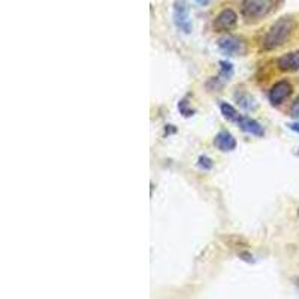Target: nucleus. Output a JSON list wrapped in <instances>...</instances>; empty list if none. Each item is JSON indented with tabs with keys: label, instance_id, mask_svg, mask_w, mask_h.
<instances>
[{
	"label": "nucleus",
	"instance_id": "obj_1",
	"mask_svg": "<svg viewBox=\"0 0 299 299\" xmlns=\"http://www.w3.org/2000/svg\"><path fill=\"white\" fill-rule=\"evenodd\" d=\"M295 30V20L292 17H281L278 18L266 32L263 41H262V50L265 51H272L280 47H283L290 35Z\"/></svg>",
	"mask_w": 299,
	"mask_h": 299
},
{
	"label": "nucleus",
	"instance_id": "obj_2",
	"mask_svg": "<svg viewBox=\"0 0 299 299\" xmlns=\"http://www.w3.org/2000/svg\"><path fill=\"white\" fill-rule=\"evenodd\" d=\"M274 6L272 0H242L241 15L247 21H257L266 17Z\"/></svg>",
	"mask_w": 299,
	"mask_h": 299
},
{
	"label": "nucleus",
	"instance_id": "obj_3",
	"mask_svg": "<svg viewBox=\"0 0 299 299\" xmlns=\"http://www.w3.org/2000/svg\"><path fill=\"white\" fill-rule=\"evenodd\" d=\"M217 45H218L220 51L224 53L226 56H244L247 53L245 42L241 38H236L232 35H226V36L220 38L217 41Z\"/></svg>",
	"mask_w": 299,
	"mask_h": 299
},
{
	"label": "nucleus",
	"instance_id": "obj_4",
	"mask_svg": "<svg viewBox=\"0 0 299 299\" xmlns=\"http://www.w3.org/2000/svg\"><path fill=\"white\" fill-rule=\"evenodd\" d=\"M174 23L175 26L184 32L190 33L192 32V23H190V14H189V5L186 0H175L174 3Z\"/></svg>",
	"mask_w": 299,
	"mask_h": 299
},
{
	"label": "nucleus",
	"instance_id": "obj_5",
	"mask_svg": "<svg viewBox=\"0 0 299 299\" xmlns=\"http://www.w3.org/2000/svg\"><path fill=\"white\" fill-rule=\"evenodd\" d=\"M236 23H238L236 12L230 8H226L218 12V15L212 23V27L215 32H230L236 26Z\"/></svg>",
	"mask_w": 299,
	"mask_h": 299
},
{
	"label": "nucleus",
	"instance_id": "obj_6",
	"mask_svg": "<svg viewBox=\"0 0 299 299\" xmlns=\"http://www.w3.org/2000/svg\"><path fill=\"white\" fill-rule=\"evenodd\" d=\"M292 90H293V89H292V84H290L289 81H286V80H281V81L275 83V84L271 87L269 93H268V98H269L271 105H274V106L281 105L284 100L292 95Z\"/></svg>",
	"mask_w": 299,
	"mask_h": 299
},
{
	"label": "nucleus",
	"instance_id": "obj_7",
	"mask_svg": "<svg viewBox=\"0 0 299 299\" xmlns=\"http://www.w3.org/2000/svg\"><path fill=\"white\" fill-rule=\"evenodd\" d=\"M277 66L283 72H295L299 71V51H292L283 54L277 59Z\"/></svg>",
	"mask_w": 299,
	"mask_h": 299
},
{
	"label": "nucleus",
	"instance_id": "obj_8",
	"mask_svg": "<svg viewBox=\"0 0 299 299\" xmlns=\"http://www.w3.org/2000/svg\"><path fill=\"white\" fill-rule=\"evenodd\" d=\"M238 126L241 127V130H244L245 133H250L253 136H263L265 135V130L263 127L260 126L259 121H256L254 118H250V117H239L238 118Z\"/></svg>",
	"mask_w": 299,
	"mask_h": 299
},
{
	"label": "nucleus",
	"instance_id": "obj_9",
	"mask_svg": "<svg viewBox=\"0 0 299 299\" xmlns=\"http://www.w3.org/2000/svg\"><path fill=\"white\" fill-rule=\"evenodd\" d=\"M214 145L220 150V151H233L236 148V141L232 136V133H229L227 130H221L215 135L214 138Z\"/></svg>",
	"mask_w": 299,
	"mask_h": 299
},
{
	"label": "nucleus",
	"instance_id": "obj_10",
	"mask_svg": "<svg viewBox=\"0 0 299 299\" xmlns=\"http://www.w3.org/2000/svg\"><path fill=\"white\" fill-rule=\"evenodd\" d=\"M220 111H221V114H223V117L226 118V120H229V121H238V118L241 117L239 114H238V111L232 106V105H229V103H226V102H223V103H220Z\"/></svg>",
	"mask_w": 299,
	"mask_h": 299
},
{
	"label": "nucleus",
	"instance_id": "obj_11",
	"mask_svg": "<svg viewBox=\"0 0 299 299\" xmlns=\"http://www.w3.org/2000/svg\"><path fill=\"white\" fill-rule=\"evenodd\" d=\"M220 75L223 77V80H230V77L233 75V68L229 62H220Z\"/></svg>",
	"mask_w": 299,
	"mask_h": 299
},
{
	"label": "nucleus",
	"instance_id": "obj_12",
	"mask_svg": "<svg viewBox=\"0 0 299 299\" xmlns=\"http://www.w3.org/2000/svg\"><path fill=\"white\" fill-rule=\"evenodd\" d=\"M178 109H180V114H183V117H192L195 114V109H192L189 106V102L187 99H183L178 102Z\"/></svg>",
	"mask_w": 299,
	"mask_h": 299
},
{
	"label": "nucleus",
	"instance_id": "obj_13",
	"mask_svg": "<svg viewBox=\"0 0 299 299\" xmlns=\"http://www.w3.org/2000/svg\"><path fill=\"white\" fill-rule=\"evenodd\" d=\"M198 168L200 171H209L212 169V160L206 156H200L199 160H198Z\"/></svg>",
	"mask_w": 299,
	"mask_h": 299
},
{
	"label": "nucleus",
	"instance_id": "obj_14",
	"mask_svg": "<svg viewBox=\"0 0 299 299\" xmlns=\"http://www.w3.org/2000/svg\"><path fill=\"white\" fill-rule=\"evenodd\" d=\"M289 114H290V117L292 118H295V120H299V98L293 103H292V106H290V111H289Z\"/></svg>",
	"mask_w": 299,
	"mask_h": 299
},
{
	"label": "nucleus",
	"instance_id": "obj_15",
	"mask_svg": "<svg viewBox=\"0 0 299 299\" xmlns=\"http://www.w3.org/2000/svg\"><path fill=\"white\" fill-rule=\"evenodd\" d=\"M287 127H289L290 130H293V132L299 133V121H296V123H289V124H287Z\"/></svg>",
	"mask_w": 299,
	"mask_h": 299
},
{
	"label": "nucleus",
	"instance_id": "obj_16",
	"mask_svg": "<svg viewBox=\"0 0 299 299\" xmlns=\"http://www.w3.org/2000/svg\"><path fill=\"white\" fill-rule=\"evenodd\" d=\"M198 3H199V5H206L208 0H198Z\"/></svg>",
	"mask_w": 299,
	"mask_h": 299
},
{
	"label": "nucleus",
	"instance_id": "obj_17",
	"mask_svg": "<svg viewBox=\"0 0 299 299\" xmlns=\"http://www.w3.org/2000/svg\"><path fill=\"white\" fill-rule=\"evenodd\" d=\"M298 215H299V209H298Z\"/></svg>",
	"mask_w": 299,
	"mask_h": 299
}]
</instances>
